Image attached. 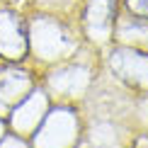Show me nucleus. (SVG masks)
I'll list each match as a JSON object with an SVG mask.
<instances>
[{
  "label": "nucleus",
  "instance_id": "obj_1",
  "mask_svg": "<svg viewBox=\"0 0 148 148\" xmlns=\"http://www.w3.org/2000/svg\"><path fill=\"white\" fill-rule=\"evenodd\" d=\"M15 34H24L22 29L17 32V17H0V53L5 58H22V53L27 51V39H15Z\"/></svg>",
  "mask_w": 148,
  "mask_h": 148
},
{
  "label": "nucleus",
  "instance_id": "obj_2",
  "mask_svg": "<svg viewBox=\"0 0 148 148\" xmlns=\"http://www.w3.org/2000/svg\"><path fill=\"white\" fill-rule=\"evenodd\" d=\"M129 17H136V20H148V0H124Z\"/></svg>",
  "mask_w": 148,
  "mask_h": 148
}]
</instances>
